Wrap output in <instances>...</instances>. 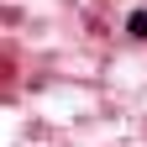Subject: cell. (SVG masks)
<instances>
[{
  "label": "cell",
  "mask_w": 147,
  "mask_h": 147,
  "mask_svg": "<svg viewBox=\"0 0 147 147\" xmlns=\"http://www.w3.org/2000/svg\"><path fill=\"white\" fill-rule=\"evenodd\" d=\"M126 26H131V37H147V11H131V21H126Z\"/></svg>",
  "instance_id": "cell-1"
}]
</instances>
